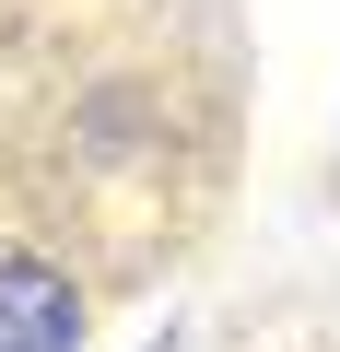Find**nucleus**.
Segmentation results:
<instances>
[{
	"label": "nucleus",
	"instance_id": "1",
	"mask_svg": "<svg viewBox=\"0 0 340 352\" xmlns=\"http://www.w3.org/2000/svg\"><path fill=\"white\" fill-rule=\"evenodd\" d=\"M82 340V294L47 258H0V352H71Z\"/></svg>",
	"mask_w": 340,
	"mask_h": 352
}]
</instances>
